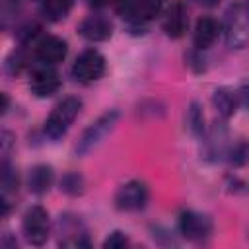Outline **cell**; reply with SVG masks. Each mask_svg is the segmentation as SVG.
I'll use <instances>...</instances> for the list:
<instances>
[{
  "label": "cell",
  "mask_w": 249,
  "mask_h": 249,
  "mask_svg": "<svg viewBox=\"0 0 249 249\" xmlns=\"http://www.w3.org/2000/svg\"><path fill=\"white\" fill-rule=\"evenodd\" d=\"M224 35L230 49H243L249 43V6L233 4L224 18Z\"/></svg>",
  "instance_id": "cell-1"
},
{
  "label": "cell",
  "mask_w": 249,
  "mask_h": 249,
  "mask_svg": "<svg viewBox=\"0 0 249 249\" xmlns=\"http://www.w3.org/2000/svg\"><path fill=\"white\" fill-rule=\"evenodd\" d=\"M82 109V101L78 97H64L60 103L54 105V109L51 111V115L45 121V134L51 140H58L66 134V130L70 128V124L74 123V119L78 117Z\"/></svg>",
  "instance_id": "cell-2"
},
{
  "label": "cell",
  "mask_w": 249,
  "mask_h": 249,
  "mask_svg": "<svg viewBox=\"0 0 249 249\" xmlns=\"http://www.w3.org/2000/svg\"><path fill=\"white\" fill-rule=\"evenodd\" d=\"M163 4L165 0H117V12L132 27H142L161 14Z\"/></svg>",
  "instance_id": "cell-3"
},
{
  "label": "cell",
  "mask_w": 249,
  "mask_h": 249,
  "mask_svg": "<svg viewBox=\"0 0 249 249\" xmlns=\"http://www.w3.org/2000/svg\"><path fill=\"white\" fill-rule=\"evenodd\" d=\"M117 121H119V111H115V109L105 111L103 115H99V117L82 132V136H80V140H78V144H76V154L84 156V154L91 152L95 146H99V144L103 142V138L115 128Z\"/></svg>",
  "instance_id": "cell-4"
},
{
  "label": "cell",
  "mask_w": 249,
  "mask_h": 249,
  "mask_svg": "<svg viewBox=\"0 0 249 249\" xmlns=\"http://www.w3.org/2000/svg\"><path fill=\"white\" fill-rule=\"evenodd\" d=\"M21 230H23V237L27 239V243L43 245L51 233L49 212L39 204L27 208L23 214V220H21Z\"/></svg>",
  "instance_id": "cell-5"
},
{
  "label": "cell",
  "mask_w": 249,
  "mask_h": 249,
  "mask_svg": "<svg viewBox=\"0 0 249 249\" xmlns=\"http://www.w3.org/2000/svg\"><path fill=\"white\" fill-rule=\"evenodd\" d=\"M150 198V191L148 185L144 181L132 179L123 183L117 193H115V206L119 210H126V212H134V210H142L148 204Z\"/></svg>",
  "instance_id": "cell-6"
},
{
  "label": "cell",
  "mask_w": 249,
  "mask_h": 249,
  "mask_svg": "<svg viewBox=\"0 0 249 249\" xmlns=\"http://www.w3.org/2000/svg\"><path fill=\"white\" fill-rule=\"evenodd\" d=\"M105 56L95 51V49H88L84 51L72 64V76L82 82V84H89L99 80L105 74Z\"/></svg>",
  "instance_id": "cell-7"
},
{
  "label": "cell",
  "mask_w": 249,
  "mask_h": 249,
  "mask_svg": "<svg viewBox=\"0 0 249 249\" xmlns=\"http://www.w3.org/2000/svg\"><path fill=\"white\" fill-rule=\"evenodd\" d=\"M177 228H179V233L191 241H200V239H206L210 233H212V220L200 212H195V210H183L179 214V220H177Z\"/></svg>",
  "instance_id": "cell-8"
},
{
  "label": "cell",
  "mask_w": 249,
  "mask_h": 249,
  "mask_svg": "<svg viewBox=\"0 0 249 249\" xmlns=\"http://www.w3.org/2000/svg\"><path fill=\"white\" fill-rule=\"evenodd\" d=\"M163 31L167 37L171 39H179L185 35L187 27H189V10L181 0H175L163 16V23H161Z\"/></svg>",
  "instance_id": "cell-9"
},
{
  "label": "cell",
  "mask_w": 249,
  "mask_h": 249,
  "mask_svg": "<svg viewBox=\"0 0 249 249\" xmlns=\"http://www.w3.org/2000/svg\"><path fill=\"white\" fill-rule=\"evenodd\" d=\"M29 89L37 97H51L60 89V76L45 64L43 68L33 70L29 78Z\"/></svg>",
  "instance_id": "cell-10"
},
{
  "label": "cell",
  "mask_w": 249,
  "mask_h": 249,
  "mask_svg": "<svg viewBox=\"0 0 249 249\" xmlns=\"http://www.w3.org/2000/svg\"><path fill=\"white\" fill-rule=\"evenodd\" d=\"M66 53H68L66 41L56 35H45L35 43V56L43 64H56L64 60Z\"/></svg>",
  "instance_id": "cell-11"
},
{
  "label": "cell",
  "mask_w": 249,
  "mask_h": 249,
  "mask_svg": "<svg viewBox=\"0 0 249 249\" xmlns=\"http://www.w3.org/2000/svg\"><path fill=\"white\" fill-rule=\"evenodd\" d=\"M78 31L84 39L91 41V43H99V41H107L113 33V25L107 18L103 16H88L86 19H82V23L78 25Z\"/></svg>",
  "instance_id": "cell-12"
},
{
  "label": "cell",
  "mask_w": 249,
  "mask_h": 249,
  "mask_svg": "<svg viewBox=\"0 0 249 249\" xmlns=\"http://www.w3.org/2000/svg\"><path fill=\"white\" fill-rule=\"evenodd\" d=\"M60 233H66L64 239H60L62 247H88L89 239L86 235V230L82 228L78 218L70 216H60Z\"/></svg>",
  "instance_id": "cell-13"
},
{
  "label": "cell",
  "mask_w": 249,
  "mask_h": 249,
  "mask_svg": "<svg viewBox=\"0 0 249 249\" xmlns=\"http://www.w3.org/2000/svg\"><path fill=\"white\" fill-rule=\"evenodd\" d=\"M220 35V23L214 19V18H200L195 25V35H193V43L198 51H204L208 47L214 45V41L218 39Z\"/></svg>",
  "instance_id": "cell-14"
},
{
  "label": "cell",
  "mask_w": 249,
  "mask_h": 249,
  "mask_svg": "<svg viewBox=\"0 0 249 249\" xmlns=\"http://www.w3.org/2000/svg\"><path fill=\"white\" fill-rule=\"evenodd\" d=\"M212 103L224 119H230L237 111V107L241 105L237 89H230V88H218L212 95Z\"/></svg>",
  "instance_id": "cell-15"
},
{
  "label": "cell",
  "mask_w": 249,
  "mask_h": 249,
  "mask_svg": "<svg viewBox=\"0 0 249 249\" xmlns=\"http://www.w3.org/2000/svg\"><path fill=\"white\" fill-rule=\"evenodd\" d=\"M53 179H54V173H53L51 165H35V167L29 169L27 187H29L31 193L41 195V193H47L51 189Z\"/></svg>",
  "instance_id": "cell-16"
},
{
  "label": "cell",
  "mask_w": 249,
  "mask_h": 249,
  "mask_svg": "<svg viewBox=\"0 0 249 249\" xmlns=\"http://www.w3.org/2000/svg\"><path fill=\"white\" fill-rule=\"evenodd\" d=\"M72 10V0H41V12L49 21H62Z\"/></svg>",
  "instance_id": "cell-17"
},
{
  "label": "cell",
  "mask_w": 249,
  "mask_h": 249,
  "mask_svg": "<svg viewBox=\"0 0 249 249\" xmlns=\"http://www.w3.org/2000/svg\"><path fill=\"white\" fill-rule=\"evenodd\" d=\"M187 123H189V128L193 134L200 136L204 132V115H202V109L198 107V103H191L189 109H187Z\"/></svg>",
  "instance_id": "cell-18"
},
{
  "label": "cell",
  "mask_w": 249,
  "mask_h": 249,
  "mask_svg": "<svg viewBox=\"0 0 249 249\" xmlns=\"http://www.w3.org/2000/svg\"><path fill=\"white\" fill-rule=\"evenodd\" d=\"M82 187H84V181H82V177L78 173H68L60 181V189L64 193H68V195H80L84 191Z\"/></svg>",
  "instance_id": "cell-19"
},
{
  "label": "cell",
  "mask_w": 249,
  "mask_h": 249,
  "mask_svg": "<svg viewBox=\"0 0 249 249\" xmlns=\"http://www.w3.org/2000/svg\"><path fill=\"white\" fill-rule=\"evenodd\" d=\"M128 243V237L123 233V231H111L107 237H105V241H103V247L105 249H121V247H124Z\"/></svg>",
  "instance_id": "cell-20"
},
{
  "label": "cell",
  "mask_w": 249,
  "mask_h": 249,
  "mask_svg": "<svg viewBox=\"0 0 249 249\" xmlns=\"http://www.w3.org/2000/svg\"><path fill=\"white\" fill-rule=\"evenodd\" d=\"M247 156H249V146L247 144H237V146H233V150H231V163H235V165H241V163H245L247 161Z\"/></svg>",
  "instance_id": "cell-21"
},
{
  "label": "cell",
  "mask_w": 249,
  "mask_h": 249,
  "mask_svg": "<svg viewBox=\"0 0 249 249\" xmlns=\"http://www.w3.org/2000/svg\"><path fill=\"white\" fill-rule=\"evenodd\" d=\"M237 93H239V101H241V105H249V80L241 84V88L237 89Z\"/></svg>",
  "instance_id": "cell-22"
},
{
  "label": "cell",
  "mask_w": 249,
  "mask_h": 249,
  "mask_svg": "<svg viewBox=\"0 0 249 249\" xmlns=\"http://www.w3.org/2000/svg\"><path fill=\"white\" fill-rule=\"evenodd\" d=\"M91 6H95V8H101V6H105V4H109L111 0H88Z\"/></svg>",
  "instance_id": "cell-23"
},
{
  "label": "cell",
  "mask_w": 249,
  "mask_h": 249,
  "mask_svg": "<svg viewBox=\"0 0 249 249\" xmlns=\"http://www.w3.org/2000/svg\"><path fill=\"white\" fill-rule=\"evenodd\" d=\"M198 4H202V6H216L220 0H196Z\"/></svg>",
  "instance_id": "cell-24"
},
{
  "label": "cell",
  "mask_w": 249,
  "mask_h": 249,
  "mask_svg": "<svg viewBox=\"0 0 249 249\" xmlns=\"http://www.w3.org/2000/svg\"><path fill=\"white\" fill-rule=\"evenodd\" d=\"M6 111H8V95L2 93V113H6Z\"/></svg>",
  "instance_id": "cell-25"
},
{
  "label": "cell",
  "mask_w": 249,
  "mask_h": 249,
  "mask_svg": "<svg viewBox=\"0 0 249 249\" xmlns=\"http://www.w3.org/2000/svg\"><path fill=\"white\" fill-rule=\"evenodd\" d=\"M39 2H41V0H39Z\"/></svg>",
  "instance_id": "cell-26"
}]
</instances>
